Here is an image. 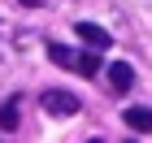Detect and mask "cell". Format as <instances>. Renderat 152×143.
Instances as JSON below:
<instances>
[{"instance_id":"obj_1","label":"cell","mask_w":152,"mask_h":143,"mask_svg":"<svg viewBox=\"0 0 152 143\" xmlns=\"http://www.w3.org/2000/svg\"><path fill=\"white\" fill-rule=\"evenodd\" d=\"M48 57L57 61V65H65V70L83 74V78H91V74L100 70V61H96L91 52H74V48H65V44H48Z\"/></svg>"},{"instance_id":"obj_2","label":"cell","mask_w":152,"mask_h":143,"mask_svg":"<svg viewBox=\"0 0 152 143\" xmlns=\"http://www.w3.org/2000/svg\"><path fill=\"white\" fill-rule=\"evenodd\" d=\"M44 113L74 117V113H78V95H70V91H44Z\"/></svg>"},{"instance_id":"obj_3","label":"cell","mask_w":152,"mask_h":143,"mask_svg":"<svg viewBox=\"0 0 152 143\" xmlns=\"http://www.w3.org/2000/svg\"><path fill=\"white\" fill-rule=\"evenodd\" d=\"M74 30H78L83 44H91V48H109V44H113V35H109L104 26H96V22H78Z\"/></svg>"},{"instance_id":"obj_4","label":"cell","mask_w":152,"mask_h":143,"mask_svg":"<svg viewBox=\"0 0 152 143\" xmlns=\"http://www.w3.org/2000/svg\"><path fill=\"white\" fill-rule=\"evenodd\" d=\"M122 121H126L130 130H139V134H152V108H139V104H130L126 113H122Z\"/></svg>"},{"instance_id":"obj_5","label":"cell","mask_w":152,"mask_h":143,"mask_svg":"<svg viewBox=\"0 0 152 143\" xmlns=\"http://www.w3.org/2000/svg\"><path fill=\"white\" fill-rule=\"evenodd\" d=\"M109 78H113V87H117V91H126V87L135 83V70H130L126 61H117L113 70H109Z\"/></svg>"},{"instance_id":"obj_6","label":"cell","mask_w":152,"mask_h":143,"mask_svg":"<svg viewBox=\"0 0 152 143\" xmlns=\"http://www.w3.org/2000/svg\"><path fill=\"white\" fill-rule=\"evenodd\" d=\"M18 117H22V113H18V100H4V104H0V130H13Z\"/></svg>"},{"instance_id":"obj_7","label":"cell","mask_w":152,"mask_h":143,"mask_svg":"<svg viewBox=\"0 0 152 143\" xmlns=\"http://www.w3.org/2000/svg\"><path fill=\"white\" fill-rule=\"evenodd\" d=\"M18 4H26V9H35V4H44V0H18Z\"/></svg>"},{"instance_id":"obj_8","label":"cell","mask_w":152,"mask_h":143,"mask_svg":"<svg viewBox=\"0 0 152 143\" xmlns=\"http://www.w3.org/2000/svg\"><path fill=\"white\" fill-rule=\"evenodd\" d=\"M126 143H139V139H126Z\"/></svg>"}]
</instances>
